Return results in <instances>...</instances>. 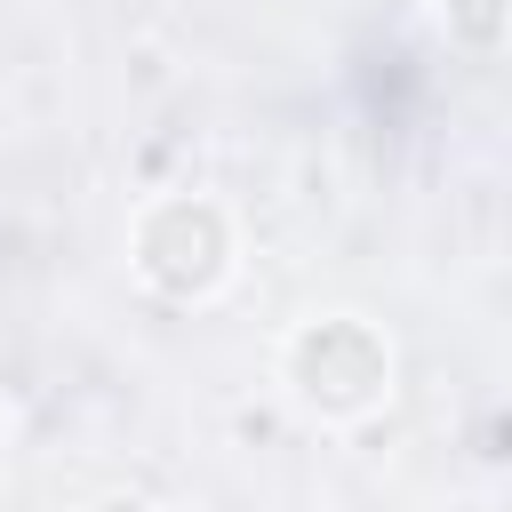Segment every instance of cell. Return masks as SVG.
Segmentation results:
<instances>
[{"label": "cell", "mask_w": 512, "mask_h": 512, "mask_svg": "<svg viewBox=\"0 0 512 512\" xmlns=\"http://www.w3.org/2000/svg\"><path fill=\"white\" fill-rule=\"evenodd\" d=\"M280 368H288L296 400L320 408V416H360V408H376V400L392 392V344H384L368 320H352V312L304 320V328L280 344Z\"/></svg>", "instance_id": "cell-1"}, {"label": "cell", "mask_w": 512, "mask_h": 512, "mask_svg": "<svg viewBox=\"0 0 512 512\" xmlns=\"http://www.w3.org/2000/svg\"><path fill=\"white\" fill-rule=\"evenodd\" d=\"M440 24H448V40L472 48V56H496V48H504V0H448Z\"/></svg>", "instance_id": "cell-3"}, {"label": "cell", "mask_w": 512, "mask_h": 512, "mask_svg": "<svg viewBox=\"0 0 512 512\" xmlns=\"http://www.w3.org/2000/svg\"><path fill=\"white\" fill-rule=\"evenodd\" d=\"M96 512H152V504H144V496H104Z\"/></svg>", "instance_id": "cell-4"}, {"label": "cell", "mask_w": 512, "mask_h": 512, "mask_svg": "<svg viewBox=\"0 0 512 512\" xmlns=\"http://www.w3.org/2000/svg\"><path fill=\"white\" fill-rule=\"evenodd\" d=\"M136 272L160 296H208L232 272V224L208 200H152L136 216Z\"/></svg>", "instance_id": "cell-2"}]
</instances>
